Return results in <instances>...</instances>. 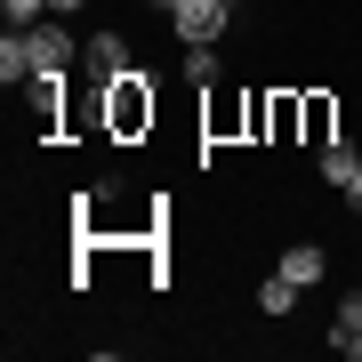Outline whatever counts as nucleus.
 I'll use <instances>...</instances> for the list:
<instances>
[{
  "mask_svg": "<svg viewBox=\"0 0 362 362\" xmlns=\"http://www.w3.org/2000/svg\"><path fill=\"white\" fill-rule=\"evenodd\" d=\"M322 177L338 185V194H346V185L362 177V153H354V145H346V137H322Z\"/></svg>",
  "mask_w": 362,
  "mask_h": 362,
  "instance_id": "20e7f679",
  "label": "nucleus"
},
{
  "mask_svg": "<svg viewBox=\"0 0 362 362\" xmlns=\"http://www.w3.org/2000/svg\"><path fill=\"white\" fill-rule=\"evenodd\" d=\"M346 202H354V218H362V177H354V185H346Z\"/></svg>",
  "mask_w": 362,
  "mask_h": 362,
  "instance_id": "ddd939ff",
  "label": "nucleus"
},
{
  "mask_svg": "<svg viewBox=\"0 0 362 362\" xmlns=\"http://www.w3.org/2000/svg\"><path fill=\"white\" fill-rule=\"evenodd\" d=\"M362 330V282L354 290H338V314H330V346H338V338H354Z\"/></svg>",
  "mask_w": 362,
  "mask_h": 362,
  "instance_id": "6e6552de",
  "label": "nucleus"
},
{
  "mask_svg": "<svg viewBox=\"0 0 362 362\" xmlns=\"http://www.w3.org/2000/svg\"><path fill=\"white\" fill-rule=\"evenodd\" d=\"M338 354H346V362H362V330H354V338H338Z\"/></svg>",
  "mask_w": 362,
  "mask_h": 362,
  "instance_id": "f8f14e48",
  "label": "nucleus"
},
{
  "mask_svg": "<svg viewBox=\"0 0 362 362\" xmlns=\"http://www.w3.org/2000/svg\"><path fill=\"white\" fill-rule=\"evenodd\" d=\"M282 274H290L298 290H314V282H322V274H330V258H322V250H314V242H298V250H282Z\"/></svg>",
  "mask_w": 362,
  "mask_h": 362,
  "instance_id": "39448f33",
  "label": "nucleus"
},
{
  "mask_svg": "<svg viewBox=\"0 0 362 362\" xmlns=\"http://www.w3.org/2000/svg\"><path fill=\"white\" fill-rule=\"evenodd\" d=\"M0 81H8V89H16V81H33V49H25V33L0 40Z\"/></svg>",
  "mask_w": 362,
  "mask_h": 362,
  "instance_id": "0eeeda50",
  "label": "nucleus"
},
{
  "mask_svg": "<svg viewBox=\"0 0 362 362\" xmlns=\"http://www.w3.org/2000/svg\"><path fill=\"white\" fill-rule=\"evenodd\" d=\"M0 16H8V33H25V25L49 16V0H0Z\"/></svg>",
  "mask_w": 362,
  "mask_h": 362,
  "instance_id": "9d476101",
  "label": "nucleus"
},
{
  "mask_svg": "<svg viewBox=\"0 0 362 362\" xmlns=\"http://www.w3.org/2000/svg\"><path fill=\"white\" fill-rule=\"evenodd\" d=\"M298 298H306V290H298V282H290V274H282V266H274V274H266V282H258V306L274 314V322H282V314L298 306Z\"/></svg>",
  "mask_w": 362,
  "mask_h": 362,
  "instance_id": "423d86ee",
  "label": "nucleus"
},
{
  "mask_svg": "<svg viewBox=\"0 0 362 362\" xmlns=\"http://www.w3.org/2000/svg\"><path fill=\"white\" fill-rule=\"evenodd\" d=\"M169 16H177V33H185V49H194V40H218L226 33V0H177V8H169Z\"/></svg>",
  "mask_w": 362,
  "mask_h": 362,
  "instance_id": "7ed1b4c3",
  "label": "nucleus"
},
{
  "mask_svg": "<svg viewBox=\"0 0 362 362\" xmlns=\"http://www.w3.org/2000/svg\"><path fill=\"white\" fill-rule=\"evenodd\" d=\"M81 8H89V0H49V16H81Z\"/></svg>",
  "mask_w": 362,
  "mask_h": 362,
  "instance_id": "9b49d317",
  "label": "nucleus"
},
{
  "mask_svg": "<svg viewBox=\"0 0 362 362\" xmlns=\"http://www.w3.org/2000/svg\"><path fill=\"white\" fill-rule=\"evenodd\" d=\"M153 8H161V16H169V8H177V0H153Z\"/></svg>",
  "mask_w": 362,
  "mask_h": 362,
  "instance_id": "4468645a",
  "label": "nucleus"
},
{
  "mask_svg": "<svg viewBox=\"0 0 362 362\" xmlns=\"http://www.w3.org/2000/svg\"><path fill=\"white\" fill-rule=\"evenodd\" d=\"M25 49H33V81H65V73H73V33L57 25V16L25 25Z\"/></svg>",
  "mask_w": 362,
  "mask_h": 362,
  "instance_id": "f257e3e1",
  "label": "nucleus"
},
{
  "mask_svg": "<svg viewBox=\"0 0 362 362\" xmlns=\"http://www.w3.org/2000/svg\"><path fill=\"white\" fill-rule=\"evenodd\" d=\"M137 65H129V40L121 33H89V49H81V81L89 89H113V81H129Z\"/></svg>",
  "mask_w": 362,
  "mask_h": 362,
  "instance_id": "f03ea898",
  "label": "nucleus"
},
{
  "mask_svg": "<svg viewBox=\"0 0 362 362\" xmlns=\"http://www.w3.org/2000/svg\"><path fill=\"white\" fill-rule=\"evenodd\" d=\"M185 81H202V89L218 81V40H194V49H185Z\"/></svg>",
  "mask_w": 362,
  "mask_h": 362,
  "instance_id": "1a4fd4ad",
  "label": "nucleus"
}]
</instances>
